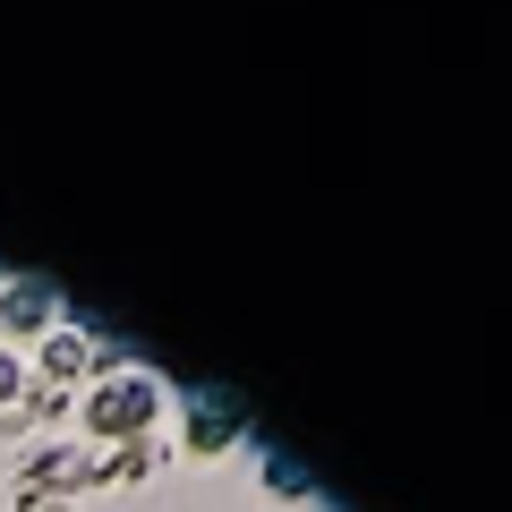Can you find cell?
<instances>
[{"label":"cell","instance_id":"obj_1","mask_svg":"<svg viewBox=\"0 0 512 512\" xmlns=\"http://www.w3.org/2000/svg\"><path fill=\"white\" fill-rule=\"evenodd\" d=\"M171 419V384L154 376V367H111V376H94L86 393H77V427H86V444L103 453V444H137V436H163Z\"/></svg>","mask_w":512,"mask_h":512},{"label":"cell","instance_id":"obj_2","mask_svg":"<svg viewBox=\"0 0 512 512\" xmlns=\"http://www.w3.org/2000/svg\"><path fill=\"white\" fill-rule=\"evenodd\" d=\"M231 444H248V410H239L231 393H197V402L180 410V436H171V453L214 461V453H231Z\"/></svg>","mask_w":512,"mask_h":512},{"label":"cell","instance_id":"obj_3","mask_svg":"<svg viewBox=\"0 0 512 512\" xmlns=\"http://www.w3.org/2000/svg\"><path fill=\"white\" fill-rule=\"evenodd\" d=\"M86 487H94V444H35V453L18 461V495H60V504H77Z\"/></svg>","mask_w":512,"mask_h":512},{"label":"cell","instance_id":"obj_4","mask_svg":"<svg viewBox=\"0 0 512 512\" xmlns=\"http://www.w3.org/2000/svg\"><path fill=\"white\" fill-rule=\"evenodd\" d=\"M52 325H60V291L43 274H9V282H0V342H9V350L43 342Z\"/></svg>","mask_w":512,"mask_h":512},{"label":"cell","instance_id":"obj_5","mask_svg":"<svg viewBox=\"0 0 512 512\" xmlns=\"http://www.w3.org/2000/svg\"><path fill=\"white\" fill-rule=\"evenodd\" d=\"M26 367H35V384H69V393H77V384H94V325L60 316V325L35 342V359H26Z\"/></svg>","mask_w":512,"mask_h":512},{"label":"cell","instance_id":"obj_6","mask_svg":"<svg viewBox=\"0 0 512 512\" xmlns=\"http://www.w3.org/2000/svg\"><path fill=\"white\" fill-rule=\"evenodd\" d=\"M171 461V436H137V444H103L94 453V487H146Z\"/></svg>","mask_w":512,"mask_h":512},{"label":"cell","instance_id":"obj_7","mask_svg":"<svg viewBox=\"0 0 512 512\" xmlns=\"http://www.w3.org/2000/svg\"><path fill=\"white\" fill-rule=\"evenodd\" d=\"M60 419H77V393H69V384H35V376H26L18 427H60Z\"/></svg>","mask_w":512,"mask_h":512},{"label":"cell","instance_id":"obj_8","mask_svg":"<svg viewBox=\"0 0 512 512\" xmlns=\"http://www.w3.org/2000/svg\"><path fill=\"white\" fill-rule=\"evenodd\" d=\"M265 495H274V504H299V495H308V478H299V461L265 453Z\"/></svg>","mask_w":512,"mask_h":512},{"label":"cell","instance_id":"obj_9","mask_svg":"<svg viewBox=\"0 0 512 512\" xmlns=\"http://www.w3.org/2000/svg\"><path fill=\"white\" fill-rule=\"evenodd\" d=\"M26 376H35V367H26V350H9V342H0V410H18Z\"/></svg>","mask_w":512,"mask_h":512},{"label":"cell","instance_id":"obj_10","mask_svg":"<svg viewBox=\"0 0 512 512\" xmlns=\"http://www.w3.org/2000/svg\"><path fill=\"white\" fill-rule=\"evenodd\" d=\"M9 512H77V504H60V495H9Z\"/></svg>","mask_w":512,"mask_h":512}]
</instances>
